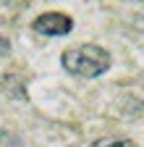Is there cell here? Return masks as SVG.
<instances>
[{
  "label": "cell",
  "mask_w": 144,
  "mask_h": 147,
  "mask_svg": "<svg viewBox=\"0 0 144 147\" xmlns=\"http://www.w3.org/2000/svg\"><path fill=\"white\" fill-rule=\"evenodd\" d=\"M89 147H139V144L131 142V139H126V137H102V139L92 142Z\"/></svg>",
  "instance_id": "cell-3"
},
{
  "label": "cell",
  "mask_w": 144,
  "mask_h": 147,
  "mask_svg": "<svg viewBox=\"0 0 144 147\" xmlns=\"http://www.w3.org/2000/svg\"><path fill=\"white\" fill-rule=\"evenodd\" d=\"M71 29H74L71 16H66L60 11H47V13H42V16L34 18V32L45 34V37H63Z\"/></svg>",
  "instance_id": "cell-2"
},
{
  "label": "cell",
  "mask_w": 144,
  "mask_h": 147,
  "mask_svg": "<svg viewBox=\"0 0 144 147\" xmlns=\"http://www.w3.org/2000/svg\"><path fill=\"white\" fill-rule=\"evenodd\" d=\"M60 63L66 66L68 74H76V76H84V79H94V76H102L110 68L113 58L105 47L86 42V45H79V47H68L60 55Z\"/></svg>",
  "instance_id": "cell-1"
}]
</instances>
